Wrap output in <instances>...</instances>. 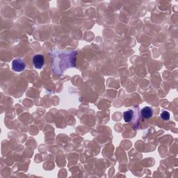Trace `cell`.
<instances>
[{"label": "cell", "instance_id": "1", "mask_svg": "<svg viewBox=\"0 0 178 178\" xmlns=\"http://www.w3.org/2000/svg\"><path fill=\"white\" fill-rule=\"evenodd\" d=\"M26 64L22 58H17L13 61L12 62V69L15 72L20 73L25 69Z\"/></svg>", "mask_w": 178, "mask_h": 178}, {"label": "cell", "instance_id": "2", "mask_svg": "<svg viewBox=\"0 0 178 178\" xmlns=\"http://www.w3.org/2000/svg\"><path fill=\"white\" fill-rule=\"evenodd\" d=\"M33 64L37 69L42 68L44 65V57L42 54H36L33 58Z\"/></svg>", "mask_w": 178, "mask_h": 178}, {"label": "cell", "instance_id": "3", "mask_svg": "<svg viewBox=\"0 0 178 178\" xmlns=\"http://www.w3.org/2000/svg\"><path fill=\"white\" fill-rule=\"evenodd\" d=\"M140 113H141V116L145 119L151 118L153 115V111L152 109L149 107H143L141 111H140Z\"/></svg>", "mask_w": 178, "mask_h": 178}, {"label": "cell", "instance_id": "4", "mask_svg": "<svg viewBox=\"0 0 178 178\" xmlns=\"http://www.w3.org/2000/svg\"><path fill=\"white\" fill-rule=\"evenodd\" d=\"M133 115H134V111L132 110H128L127 111H125L123 113V118L124 121L126 123H129L132 121Z\"/></svg>", "mask_w": 178, "mask_h": 178}, {"label": "cell", "instance_id": "5", "mask_svg": "<svg viewBox=\"0 0 178 178\" xmlns=\"http://www.w3.org/2000/svg\"><path fill=\"white\" fill-rule=\"evenodd\" d=\"M161 117L164 121H168L170 118V113L168 112V111H164L161 113Z\"/></svg>", "mask_w": 178, "mask_h": 178}]
</instances>
